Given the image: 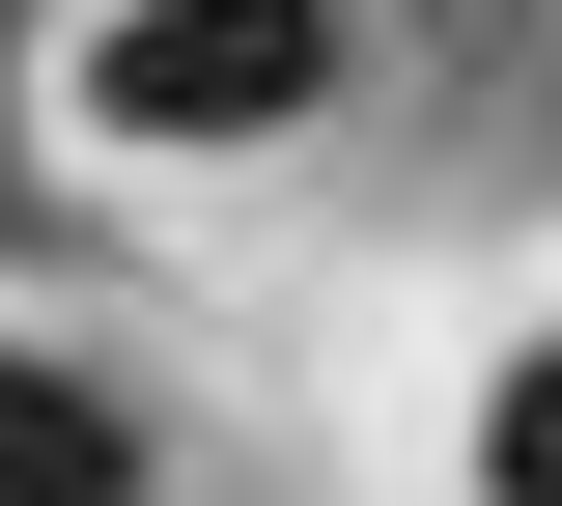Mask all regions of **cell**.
<instances>
[{"label":"cell","instance_id":"6da1fadb","mask_svg":"<svg viewBox=\"0 0 562 506\" xmlns=\"http://www.w3.org/2000/svg\"><path fill=\"white\" fill-rule=\"evenodd\" d=\"M394 85V0H57L29 29V142L57 169H310Z\"/></svg>","mask_w":562,"mask_h":506},{"label":"cell","instance_id":"7a4b0ae2","mask_svg":"<svg viewBox=\"0 0 562 506\" xmlns=\"http://www.w3.org/2000/svg\"><path fill=\"white\" fill-rule=\"evenodd\" d=\"M0 506H198V423H169L113 338L0 310Z\"/></svg>","mask_w":562,"mask_h":506},{"label":"cell","instance_id":"3957f363","mask_svg":"<svg viewBox=\"0 0 562 506\" xmlns=\"http://www.w3.org/2000/svg\"><path fill=\"white\" fill-rule=\"evenodd\" d=\"M450 506H562V282L450 366Z\"/></svg>","mask_w":562,"mask_h":506}]
</instances>
